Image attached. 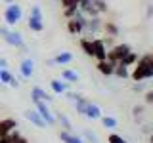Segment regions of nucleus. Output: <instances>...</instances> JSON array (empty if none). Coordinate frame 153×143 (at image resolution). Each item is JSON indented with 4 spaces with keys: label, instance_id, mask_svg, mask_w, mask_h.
Wrapping results in <instances>:
<instances>
[{
    "label": "nucleus",
    "instance_id": "1",
    "mask_svg": "<svg viewBox=\"0 0 153 143\" xmlns=\"http://www.w3.org/2000/svg\"><path fill=\"white\" fill-rule=\"evenodd\" d=\"M130 78L134 82L153 78V54H146V55L138 57L136 65H134V71L130 73Z\"/></svg>",
    "mask_w": 153,
    "mask_h": 143
},
{
    "label": "nucleus",
    "instance_id": "2",
    "mask_svg": "<svg viewBox=\"0 0 153 143\" xmlns=\"http://www.w3.org/2000/svg\"><path fill=\"white\" fill-rule=\"evenodd\" d=\"M0 36H2L4 42H6V44H10L12 48H19V50L27 52V46H25V42H23L21 32L12 31V29H8V27H0Z\"/></svg>",
    "mask_w": 153,
    "mask_h": 143
},
{
    "label": "nucleus",
    "instance_id": "3",
    "mask_svg": "<svg viewBox=\"0 0 153 143\" xmlns=\"http://www.w3.org/2000/svg\"><path fill=\"white\" fill-rule=\"evenodd\" d=\"M132 48L128 44H115L107 50V61H111V63H119V61H123V57L126 54H130Z\"/></svg>",
    "mask_w": 153,
    "mask_h": 143
},
{
    "label": "nucleus",
    "instance_id": "4",
    "mask_svg": "<svg viewBox=\"0 0 153 143\" xmlns=\"http://www.w3.org/2000/svg\"><path fill=\"white\" fill-rule=\"evenodd\" d=\"M102 31H103L102 17H88V21H86V25L82 29V35H86V38H94V36H98Z\"/></svg>",
    "mask_w": 153,
    "mask_h": 143
},
{
    "label": "nucleus",
    "instance_id": "5",
    "mask_svg": "<svg viewBox=\"0 0 153 143\" xmlns=\"http://www.w3.org/2000/svg\"><path fill=\"white\" fill-rule=\"evenodd\" d=\"M21 17H23V10L19 4H8L6 10H4V21L8 23V25H16L17 21H21Z\"/></svg>",
    "mask_w": 153,
    "mask_h": 143
},
{
    "label": "nucleus",
    "instance_id": "6",
    "mask_svg": "<svg viewBox=\"0 0 153 143\" xmlns=\"http://www.w3.org/2000/svg\"><path fill=\"white\" fill-rule=\"evenodd\" d=\"M35 103V109H36V113L42 116V120L46 122V126H54L56 124V114L50 111V107H48V103L46 101H33Z\"/></svg>",
    "mask_w": 153,
    "mask_h": 143
},
{
    "label": "nucleus",
    "instance_id": "7",
    "mask_svg": "<svg viewBox=\"0 0 153 143\" xmlns=\"http://www.w3.org/2000/svg\"><path fill=\"white\" fill-rule=\"evenodd\" d=\"M92 48H94V57L98 61L107 59V46L103 44V38H92Z\"/></svg>",
    "mask_w": 153,
    "mask_h": 143
},
{
    "label": "nucleus",
    "instance_id": "8",
    "mask_svg": "<svg viewBox=\"0 0 153 143\" xmlns=\"http://www.w3.org/2000/svg\"><path fill=\"white\" fill-rule=\"evenodd\" d=\"M79 12H82L86 17H100V12L94 6V0H80Z\"/></svg>",
    "mask_w": 153,
    "mask_h": 143
},
{
    "label": "nucleus",
    "instance_id": "9",
    "mask_svg": "<svg viewBox=\"0 0 153 143\" xmlns=\"http://www.w3.org/2000/svg\"><path fill=\"white\" fill-rule=\"evenodd\" d=\"M19 73H21L23 78H31L33 73H35V61H33L31 57L21 59V63H19Z\"/></svg>",
    "mask_w": 153,
    "mask_h": 143
},
{
    "label": "nucleus",
    "instance_id": "10",
    "mask_svg": "<svg viewBox=\"0 0 153 143\" xmlns=\"http://www.w3.org/2000/svg\"><path fill=\"white\" fill-rule=\"evenodd\" d=\"M23 114H25V118H27L31 124H35L36 128H46V122L42 120V116L36 113V109H27Z\"/></svg>",
    "mask_w": 153,
    "mask_h": 143
},
{
    "label": "nucleus",
    "instance_id": "11",
    "mask_svg": "<svg viewBox=\"0 0 153 143\" xmlns=\"http://www.w3.org/2000/svg\"><path fill=\"white\" fill-rule=\"evenodd\" d=\"M31 99H33V101H46V103H50L54 97H52L46 90H42L40 86H35V88L31 90Z\"/></svg>",
    "mask_w": 153,
    "mask_h": 143
},
{
    "label": "nucleus",
    "instance_id": "12",
    "mask_svg": "<svg viewBox=\"0 0 153 143\" xmlns=\"http://www.w3.org/2000/svg\"><path fill=\"white\" fill-rule=\"evenodd\" d=\"M16 128H17V122L13 120V118H4V120H0V137L10 136V132H13Z\"/></svg>",
    "mask_w": 153,
    "mask_h": 143
},
{
    "label": "nucleus",
    "instance_id": "13",
    "mask_svg": "<svg viewBox=\"0 0 153 143\" xmlns=\"http://www.w3.org/2000/svg\"><path fill=\"white\" fill-rule=\"evenodd\" d=\"M84 116H86V118H90V120H100L103 114H102V109H100V105H96V103L90 101V103H88V107H86Z\"/></svg>",
    "mask_w": 153,
    "mask_h": 143
},
{
    "label": "nucleus",
    "instance_id": "14",
    "mask_svg": "<svg viewBox=\"0 0 153 143\" xmlns=\"http://www.w3.org/2000/svg\"><path fill=\"white\" fill-rule=\"evenodd\" d=\"M0 82L6 84V86H12V88H19V80L10 73L8 69H2V73H0Z\"/></svg>",
    "mask_w": 153,
    "mask_h": 143
},
{
    "label": "nucleus",
    "instance_id": "15",
    "mask_svg": "<svg viewBox=\"0 0 153 143\" xmlns=\"http://www.w3.org/2000/svg\"><path fill=\"white\" fill-rule=\"evenodd\" d=\"M27 25L33 32H42L44 31V17H35V15H29L27 19Z\"/></svg>",
    "mask_w": 153,
    "mask_h": 143
},
{
    "label": "nucleus",
    "instance_id": "16",
    "mask_svg": "<svg viewBox=\"0 0 153 143\" xmlns=\"http://www.w3.org/2000/svg\"><path fill=\"white\" fill-rule=\"evenodd\" d=\"M115 65L117 63H111V61H107V59H103V61H98V71L102 73L103 76H113V73H115Z\"/></svg>",
    "mask_w": 153,
    "mask_h": 143
},
{
    "label": "nucleus",
    "instance_id": "17",
    "mask_svg": "<svg viewBox=\"0 0 153 143\" xmlns=\"http://www.w3.org/2000/svg\"><path fill=\"white\" fill-rule=\"evenodd\" d=\"M50 88H52V92H54V94L61 95V94L67 92L69 84H67L65 80H61V78H54V80H50Z\"/></svg>",
    "mask_w": 153,
    "mask_h": 143
},
{
    "label": "nucleus",
    "instance_id": "18",
    "mask_svg": "<svg viewBox=\"0 0 153 143\" xmlns=\"http://www.w3.org/2000/svg\"><path fill=\"white\" fill-rule=\"evenodd\" d=\"M59 139L63 143H84V139L80 136H76V133H73V132H65V130L59 132Z\"/></svg>",
    "mask_w": 153,
    "mask_h": 143
},
{
    "label": "nucleus",
    "instance_id": "19",
    "mask_svg": "<svg viewBox=\"0 0 153 143\" xmlns=\"http://www.w3.org/2000/svg\"><path fill=\"white\" fill-rule=\"evenodd\" d=\"M79 44H80V50L84 52L88 57H94V48H92V38H80L79 40Z\"/></svg>",
    "mask_w": 153,
    "mask_h": 143
},
{
    "label": "nucleus",
    "instance_id": "20",
    "mask_svg": "<svg viewBox=\"0 0 153 143\" xmlns=\"http://www.w3.org/2000/svg\"><path fill=\"white\" fill-rule=\"evenodd\" d=\"M56 122H59L61 128H63L65 132H73V124H71L69 118H67V114H63V113H56Z\"/></svg>",
    "mask_w": 153,
    "mask_h": 143
},
{
    "label": "nucleus",
    "instance_id": "21",
    "mask_svg": "<svg viewBox=\"0 0 153 143\" xmlns=\"http://www.w3.org/2000/svg\"><path fill=\"white\" fill-rule=\"evenodd\" d=\"M61 78H63L65 82L69 84V82H79L80 76H79V73H76V71H73V69H63V71H61Z\"/></svg>",
    "mask_w": 153,
    "mask_h": 143
},
{
    "label": "nucleus",
    "instance_id": "22",
    "mask_svg": "<svg viewBox=\"0 0 153 143\" xmlns=\"http://www.w3.org/2000/svg\"><path fill=\"white\" fill-rule=\"evenodd\" d=\"M71 61H73V54H71V52H61V54H57L54 57L56 65H67V63H71Z\"/></svg>",
    "mask_w": 153,
    "mask_h": 143
},
{
    "label": "nucleus",
    "instance_id": "23",
    "mask_svg": "<svg viewBox=\"0 0 153 143\" xmlns=\"http://www.w3.org/2000/svg\"><path fill=\"white\" fill-rule=\"evenodd\" d=\"M103 31H105V35L107 36H119V27H117V23L115 21H103Z\"/></svg>",
    "mask_w": 153,
    "mask_h": 143
},
{
    "label": "nucleus",
    "instance_id": "24",
    "mask_svg": "<svg viewBox=\"0 0 153 143\" xmlns=\"http://www.w3.org/2000/svg\"><path fill=\"white\" fill-rule=\"evenodd\" d=\"M88 103H90V99H86V97H79L75 101V111L79 113V114H82L84 116V113H86V107H88Z\"/></svg>",
    "mask_w": 153,
    "mask_h": 143
},
{
    "label": "nucleus",
    "instance_id": "25",
    "mask_svg": "<svg viewBox=\"0 0 153 143\" xmlns=\"http://www.w3.org/2000/svg\"><path fill=\"white\" fill-rule=\"evenodd\" d=\"M115 76H119V78H130V71H128V67H124L123 63H117L115 65Z\"/></svg>",
    "mask_w": 153,
    "mask_h": 143
},
{
    "label": "nucleus",
    "instance_id": "26",
    "mask_svg": "<svg viewBox=\"0 0 153 143\" xmlns=\"http://www.w3.org/2000/svg\"><path fill=\"white\" fill-rule=\"evenodd\" d=\"M67 31H69L71 35H82V27H80L79 21H75V19H67Z\"/></svg>",
    "mask_w": 153,
    "mask_h": 143
},
{
    "label": "nucleus",
    "instance_id": "27",
    "mask_svg": "<svg viewBox=\"0 0 153 143\" xmlns=\"http://www.w3.org/2000/svg\"><path fill=\"white\" fill-rule=\"evenodd\" d=\"M136 61H138V54H136V52H130V54H126L123 57V61H119V63H123L124 67H134Z\"/></svg>",
    "mask_w": 153,
    "mask_h": 143
},
{
    "label": "nucleus",
    "instance_id": "28",
    "mask_svg": "<svg viewBox=\"0 0 153 143\" xmlns=\"http://www.w3.org/2000/svg\"><path fill=\"white\" fill-rule=\"evenodd\" d=\"M100 120H102V124H103V128H109V130H113V128H117V124H119V120L115 116H102L100 118Z\"/></svg>",
    "mask_w": 153,
    "mask_h": 143
},
{
    "label": "nucleus",
    "instance_id": "29",
    "mask_svg": "<svg viewBox=\"0 0 153 143\" xmlns=\"http://www.w3.org/2000/svg\"><path fill=\"white\" fill-rule=\"evenodd\" d=\"M82 139H84V143H100L98 136H96L94 132H90V130H84V133H82Z\"/></svg>",
    "mask_w": 153,
    "mask_h": 143
},
{
    "label": "nucleus",
    "instance_id": "30",
    "mask_svg": "<svg viewBox=\"0 0 153 143\" xmlns=\"http://www.w3.org/2000/svg\"><path fill=\"white\" fill-rule=\"evenodd\" d=\"M107 143H128L124 139L123 136H119V133H109L107 136Z\"/></svg>",
    "mask_w": 153,
    "mask_h": 143
},
{
    "label": "nucleus",
    "instance_id": "31",
    "mask_svg": "<svg viewBox=\"0 0 153 143\" xmlns=\"http://www.w3.org/2000/svg\"><path fill=\"white\" fill-rule=\"evenodd\" d=\"M94 6H96V10H98L100 13L107 12V2H105V0H94Z\"/></svg>",
    "mask_w": 153,
    "mask_h": 143
},
{
    "label": "nucleus",
    "instance_id": "32",
    "mask_svg": "<svg viewBox=\"0 0 153 143\" xmlns=\"http://www.w3.org/2000/svg\"><path fill=\"white\" fill-rule=\"evenodd\" d=\"M79 4H80V0H61V6L65 8H79Z\"/></svg>",
    "mask_w": 153,
    "mask_h": 143
},
{
    "label": "nucleus",
    "instance_id": "33",
    "mask_svg": "<svg viewBox=\"0 0 153 143\" xmlns=\"http://www.w3.org/2000/svg\"><path fill=\"white\" fill-rule=\"evenodd\" d=\"M76 12H79V8H65V10H63V15H65L67 19H73Z\"/></svg>",
    "mask_w": 153,
    "mask_h": 143
},
{
    "label": "nucleus",
    "instance_id": "34",
    "mask_svg": "<svg viewBox=\"0 0 153 143\" xmlns=\"http://www.w3.org/2000/svg\"><path fill=\"white\" fill-rule=\"evenodd\" d=\"M65 95H67V99H69V101H76V99H79V97H82V95H80V94L69 92V90H67V92H65Z\"/></svg>",
    "mask_w": 153,
    "mask_h": 143
},
{
    "label": "nucleus",
    "instance_id": "35",
    "mask_svg": "<svg viewBox=\"0 0 153 143\" xmlns=\"http://www.w3.org/2000/svg\"><path fill=\"white\" fill-rule=\"evenodd\" d=\"M29 15H35V17H42V10H40V6H33L31 8V13Z\"/></svg>",
    "mask_w": 153,
    "mask_h": 143
},
{
    "label": "nucleus",
    "instance_id": "36",
    "mask_svg": "<svg viewBox=\"0 0 153 143\" xmlns=\"http://www.w3.org/2000/svg\"><path fill=\"white\" fill-rule=\"evenodd\" d=\"M143 99H146L147 105H153V90H147L146 95H143Z\"/></svg>",
    "mask_w": 153,
    "mask_h": 143
},
{
    "label": "nucleus",
    "instance_id": "37",
    "mask_svg": "<svg viewBox=\"0 0 153 143\" xmlns=\"http://www.w3.org/2000/svg\"><path fill=\"white\" fill-rule=\"evenodd\" d=\"M142 113H143V107H142V105H136V107H134V109H132V114H134V116H136V118H138V116H140V114H142Z\"/></svg>",
    "mask_w": 153,
    "mask_h": 143
},
{
    "label": "nucleus",
    "instance_id": "38",
    "mask_svg": "<svg viewBox=\"0 0 153 143\" xmlns=\"http://www.w3.org/2000/svg\"><path fill=\"white\" fill-rule=\"evenodd\" d=\"M132 90H134V92H142V90H143V84L142 82H136V84L132 86Z\"/></svg>",
    "mask_w": 153,
    "mask_h": 143
},
{
    "label": "nucleus",
    "instance_id": "39",
    "mask_svg": "<svg viewBox=\"0 0 153 143\" xmlns=\"http://www.w3.org/2000/svg\"><path fill=\"white\" fill-rule=\"evenodd\" d=\"M146 15H147V17H151V15H153V6H147V12H146Z\"/></svg>",
    "mask_w": 153,
    "mask_h": 143
},
{
    "label": "nucleus",
    "instance_id": "40",
    "mask_svg": "<svg viewBox=\"0 0 153 143\" xmlns=\"http://www.w3.org/2000/svg\"><path fill=\"white\" fill-rule=\"evenodd\" d=\"M46 65H48V67H54L56 63H54V59H46Z\"/></svg>",
    "mask_w": 153,
    "mask_h": 143
},
{
    "label": "nucleus",
    "instance_id": "41",
    "mask_svg": "<svg viewBox=\"0 0 153 143\" xmlns=\"http://www.w3.org/2000/svg\"><path fill=\"white\" fill-rule=\"evenodd\" d=\"M4 2H6V4H13V2H16V0H4Z\"/></svg>",
    "mask_w": 153,
    "mask_h": 143
},
{
    "label": "nucleus",
    "instance_id": "42",
    "mask_svg": "<svg viewBox=\"0 0 153 143\" xmlns=\"http://www.w3.org/2000/svg\"><path fill=\"white\" fill-rule=\"evenodd\" d=\"M149 143H153V132L149 133Z\"/></svg>",
    "mask_w": 153,
    "mask_h": 143
},
{
    "label": "nucleus",
    "instance_id": "43",
    "mask_svg": "<svg viewBox=\"0 0 153 143\" xmlns=\"http://www.w3.org/2000/svg\"><path fill=\"white\" fill-rule=\"evenodd\" d=\"M2 90H4V84H2V82H0V92H2Z\"/></svg>",
    "mask_w": 153,
    "mask_h": 143
},
{
    "label": "nucleus",
    "instance_id": "44",
    "mask_svg": "<svg viewBox=\"0 0 153 143\" xmlns=\"http://www.w3.org/2000/svg\"><path fill=\"white\" fill-rule=\"evenodd\" d=\"M149 128H151V132H153V124H151V126H149Z\"/></svg>",
    "mask_w": 153,
    "mask_h": 143
},
{
    "label": "nucleus",
    "instance_id": "45",
    "mask_svg": "<svg viewBox=\"0 0 153 143\" xmlns=\"http://www.w3.org/2000/svg\"><path fill=\"white\" fill-rule=\"evenodd\" d=\"M0 73H2V69H0Z\"/></svg>",
    "mask_w": 153,
    "mask_h": 143
}]
</instances>
